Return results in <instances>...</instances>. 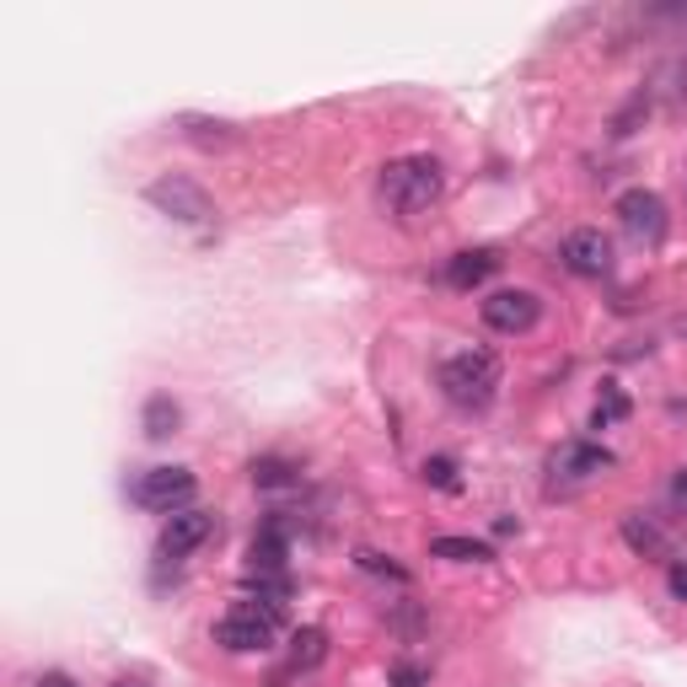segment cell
I'll return each mask as SVG.
<instances>
[{"label": "cell", "mask_w": 687, "mask_h": 687, "mask_svg": "<svg viewBox=\"0 0 687 687\" xmlns=\"http://www.w3.org/2000/svg\"><path fill=\"white\" fill-rule=\"evenodd\" d=\"M215 538V510H178L167 527H161V553L167 559H189L194 548Z\"/></svg>", "instance_id": "obj_9"}, {"label": "cell", "mask_w": 687, "mask_h": 687, "mask_svg": "<svg viewBox=\"0 0 687 687\" xmlns=\"http://www.w3.org/2000/svg\"><path fill=\"white\" fill-rule=\"evenodd\" d=\"M538 317H542V301L532 291H494L484 301V323L494 334H527Z\"/></svg>", "instance_id": "obj_8"}, {"label": "cell", "mask_w": 687, "mask_h": 687, "mask_svg": "<svg viewBox=\"0 0 687 687\" xmlns=\"http://www.w3.org/2000/svg\"><path fill=\"white\" fill-rule=\"evenodd\" d=\"M425 484H436V489H446V494H457V489H462V478H457V462H451V457H430V462H425Z\"/></svg>", "instance_id": "obj_20"}, {"label": "cell", "mask_w": 687, "mask_h": 687, "mask_svg": "<svg viewBox=\"0 0 687 687\" xmlns=\"http://www.w3.org/2000/svg\"><path fill=\"white\" fill-rule=\"evenodd\" d=\"M146 199L156 210H167L172 221H210V194L189 183V178H156L146 189Z\"/></svg>", "instance_id": "obj_7"}, {"label": "cell", "mask_w": 687, "mask_h": 687, "mask_svg": "<svg viewBox=\"0 0 687 687\" xmlns=\"http://www.w3.org/2000/svg\"><path fill=\"white\" fill-rule=\"evenodd\" d=\"M178 425H183V408L172 403L167 393L146 397V436L150 441H167V436H178Z\"/></svg>", "instance_id": "obj_15"}, {"label": "cell", "mask_w": 687, "mask_h": 687, "mask_svg": "<svg viewBox=\"0 0 687 687\" xmlns=\"http://www.w3.org/2000/svg\"><path fill=\"white\" fill-rule=\"evenodd\" d=\"M672 596H677V601H687V559H677V564H672Z\"/></svg>", "instance_id": "obj_22"}, {"label": "cell", "mask_w": 687, "mask_h": 687, "mask_svg": "<svg viewBox=\"0 0 687 687\" xmlns=\"http://www.w3.org/2000/svg\"><path fill=\"white\" fill-rule=\"evenodd\" d=\"M612 215H618V226H623L639 247H655L661 237H666V199L650 194V189H629V194H618Z\"/></svg>", "instance_id": "obj_5"}, {"label": "cell", "mask_w": 687, "mask_h": 687, "mask_svg": "<svg viewBox=\"0 0 687 687\" xmlns=\"http://www.w3.org/2000/svg\"><path fill=\"white\" fill-rule=\"evenodd\" d=\"M38 687H76V677H65V672H44Z\"/></svg>", "instance_id": "obj_23"}, {"label": "cell", "mask_w": 687, "mask_h": 687, "mask_svg": "<svg viewBox=\"0 0 687 687\" xmlns=\"http://www.w3.org/2000/svg\"><path fill=\"white\" fill-rule=\"evenodd\" d=\"M494 269H499V258H494L489 247H468V252H457V258L446 263V285H451V291H478Z\"/></svg>", "instance_id": "obj_11"}, {"label": "cell", "mask_w": 687, "mask_h": 687, "mask_svg": "<svg viewBox=\"0 0 687 687\" xmlns=\"http://www.w3.org/2000/svg\"><path fill=\"white\" fill-rule=\"evenodd\" d=\"M393 687H425V672L414 661H397L393 666Z\"/></svg>", "instance_id": "obj_21"}, {"label": "cell", "mask_w": 687, "mask_h": 687, "mask_svg": "<svg viewBox=\"0 0 687 687\" xmlns=\"http://www.w3.org/2000/svg\"><path fill=\"white\" fill-rule=\"evenodd\" d=\"M199 478L189 468H150L140 473V484H135V505H146L156 516H178V510H189V499H194Z\"/></svg>", "instance_id": "obj_4"}, {"label": "cell", "mask_w": 687, "mask_h": 687, "mask_svg": "<svg viewBox=\"0 0 687 687\" xmlns=\"http://www.w3.org/2000/svg\"><path fill=\"white\" fill-rule=\"evenodd\" d=\"M623 542L644 559H672V538L650 521V516H623Z\"/></svg>", "instance_id": "obj_13"}, {"label": "cell", "mask_w": 687, "mask_h": 687, "mask_svg": "<svg viewBox=\"0 0 687 687\" xmlns=\"http://www.w3.org/2000/svg\"><path fill=\"white\" fill-rule=\"evenodd\" d=\"M280 634V601H237L221 623H215V644L247 655V650H269Z\"/></svg>", "instance_id": "obj_3"}, {"label": "cell", "mask_w": 687, "mask_h": 687, "mask_svg": "<svg viewBox=\"0 0 687 687\" xmlns=\"http://www.w3.org/2000/svg\"><path fill=\"white\" fill-rule=\"evenodd\" d=\"M247 473H252V484H258V489H291V484H295V468L285 462V457H258Z\"/></svg>", "instance_id": "obj_17"}, {"label": "cell", "mask_w": 687, "mask_h": 687, "mask_svg": "<svg viewBox=\"0 0 687 687\" xmlns=\"http://www.w3.org/2000/svg\"><path fill=\"white\" fill-rule=\"evenodd\" d=\"M612 468V451L596 441H564L553 457H548V473L553 478H596Z\"/></svg>", "instance_id": "obj_10"}, {"label": "cell", "mask_w": 687, "mask_h": 687, "mask_svg": "<svg viewBox=\"0 0 687 687\" xmlns=\"http://www.w3.org/2000/svg\"><path fill=\"white\" fill-rule=\"evenodd\" d=\"M285 553H291L285 532L258 527V538L247 542V575H285Z\"/></svg>", "instance_id": "obj_12"}, {"label": "cell", "mask_w": 687, "mask_h": 687, "mask_svg": "<svg viewBox=\"0 0 687 687\" xmlns=\"http://www.w3.org/2000/svg\"><path fill=\"white\" fill-rule=\"evenodd\" d=\"M285 655H291L295 672H317V666L328 661V634H323V629H295Z\"/></svg>", "instance_id": "obj_14"}, {"label": "cell", "mask_w": 687, "mask_h": 687, "mask_svg": "<svg viewBox=\"0 0 687 687\" xmlns=\"http://www.w3.org/2000/svg\"><path fill=\"white\" fill-rule=\"evenodd\" d=\"M559 258H564V269H570V274H581V280H601V274L612 269V243H607L596 226H581V232H570V237H564Z\"/></svg>", "instance_id": "obj_6"}, {"label": "cell", "mask_w": 687, "mask_h": 687, "mask_svg": "<svg viewBox=\"0 0 687 687\" xmlns=\"http://www.w3.org/2000/svg\"><path fill=\"white\" fill-rule=\"evenodd\" d=\"M354 564H360L365 575H387V581H408V570H403V564H393L387 553H376V548H360V553H354Z\"/></svg>", "instance_id": "obj_19"}, {"label": "cell", "mask_w": 687, "mask_h": 687, "mask_svg": "<svg viewBox=\"0 0 687 687\" xmlns=\"http://www.w3.org/2000/svg\"><path fill=\"white\" fill-rule=\"evenodd\" d=\"M441 393L457 403V408H489L494 393H499V360L489 349H462L441 365Z\"/></svg>", "instance_id": "obj_2"}, {"label": "cell", "mask_w": 687, "mask_h": 687, "mask_svg": "<svg viewBox=\"0 0 687 687\" xmlns=\"http://www.w3.org/2000/svg\"><path fill=\"white\" fill-rule=\"evenodd\" d=\"M677 494H683V499H687V468H683V473H677Z\"/></svg>", "instance_id": "obj_25"}, {"label": "cell", "mask_w": 687, "mask_h": 687, "mask_svg": "<svg viewBox=\"0 0 687 687\" xmlns=\"http://www.w3.org/2000/svg\"><path fill=\"white\" fill-rule=\"evenodd\" d=\"M618 419H629V397H623V387H601V397H596V414H590V425L601 430V425H618Z\"/></svg>", "instance_id": "obj_18"}, {"label": "cell", "mask_w": 687, "mask_h": 687, "mask_svg": "<svg viewBox=\"0 0 687 687\" xmlns=\"http://www.w3.org/2000/svg\"><path fill=\"white\" fill-rule=\"evenodd\" d=\"M430 553H436V559H451V564H489L494 559V548L478 538H436Z\"/></svg>", "instance_id": "obj_16"}, {"label": "cell", "mask_w": 687, "mask_h": 687, "mask_svg": "<svg viewBox=\"0 0 687 687\" xmlns=\"http://www.w3.org/2000/svg\"><path fill=\"white\" fill-rule=\"evenodd\" d=\"M113 687H150V683H146V677H119Z\"/></svg>", "instance_id": "obj_24"}, {"label": "cell", "mask_w": 687, "mask_h": 687, "mask_svg": "<svg viewBox=\"0 0 687 687\" xmlns=\"http://www.w3.org/2000/svg\"><path fill=\"white\" fill-rule=\"evenodd\" d=\"M446 189V172L436 156H397L382 167V199H387V210L393 215H425Z\"/></svg>", "instance_id": "obj_1"}]
</instances>
